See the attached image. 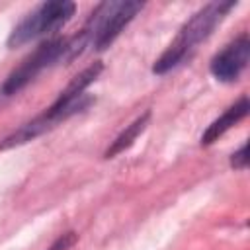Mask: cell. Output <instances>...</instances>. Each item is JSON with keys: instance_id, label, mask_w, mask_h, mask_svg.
I'll list each match as a JSON object with an SVG mask.
<instances>
[{"instance_id": "obj_1", "label": "cell", "mask_w": 250, "mask_h": 250, "mask_svg": "<svg viewBox=\"0 0 250 250\" xmlns=\"http://www.w3.org/2000/svg\"><path fill=\"white\" fill-rule=\"evenodd\" d=\"M104 64L100 61H96L94 64L86 66L82 72H78L70 82L68 86L59 94V98L45 109L41 111L37 117H33L31 121L23 123L20 129H16L14 133H10L8 137H4L0 141V150H8V148H14V146H20V145H25L33 139H37L39 135L51 131L53 127H57L59 123H62L64 119L72 117L74 113L86 109L94 98H90L86 92V88L100 76Z\"/></svg>"}, {"instance_id": "obj_2", "label": "cell", "mask_w": 250, "mask_h": 250, "mask_svg": "<svg viewBox=\"0 0 250 250\" xmlns=\"http://www.w3.org/2000/svg\"><path fill=\"white\" fill-rule=\"evenodd\" d=\"M145 8L143 2L137 0H107L100 2L90 14L84 27L68 37V53L66 62L80 57L86 49L104 51L107 49L123 31L125 25L133 21V18Z\"/></svg>"}, {"instance_id": "obj_3", "label": "cell", "mask_w": 250, "mask_h": 250, "mask_svg": "<svg viewBox=\"0 0 250 250\" xmlns=\"http://www.w3.org/2000/svg\"><path fill=\"white\" fill-rule=\"evenodd\" d=\"M236 6V2H209L203 8H199L178 31L176 39L168 45V49L154 61L152 72L154 74H166L172 68L180 66L189 55L195 51V47L205 41L213 29L223 21V18Z\"/></svg>"}, {"instance_id": "obj_4", "label": "cell", "mask_w": 250, "mask_h": 250, "mask_svg": "<svg viewBox=\"0 0 250 250\" xmlns=\"http://www.w3.org/2000/svg\"><path fill=\"white\" fill-rule=\"evenodd\" d=\"M74 12H76V6L70 0H51V2L39 4L12 29L8 37V47L16 49L37 37L55 33L74 16Z\"/></svg>"}, {"instance_id": "obj_5", "label": "cell", "mask_w": 250, "mask_h": 250, "mask_svg": "<svg viewBox=\"0 0 250 250\" xmlns=\"http://www.w3.org/2000/svg\"><path fill=\"white\" fill-rule=\"evenodd\" d=\"M66 53H68V37H55L49 41H43L41 45L35 47L33 53H29L20 66H16L8 78L4 80L0 92L2 96H14L20 90H23L37 74H41L45 68L64 61L66 62Z\"/></svg>"}, {"instance_id": "obj_6", "label": "cell", "mask_w": 250, "mask_h": 250, "mask_svg": "<svg viewBox=\"0 0 250 250\" xmlns=\"http://www.w3.org/2000/svg\"><path fill=\"white\" fill-rule=\"evenodd\" d=\"M248 61H250V37L242 33L211 59L209 70L221 82H234L246 70Z\"/></svg>"}, {"instance_id": "obj_7", "label": "cell", "mask_w": 250, "mask_h": 250, "mask_svg": "<svg viewBox=\"0 0 250 250\" xmlns=\"http://www.w3.org/2000/svg\"><path fill=\"white\" fill-rule=\"evenodd\" d=\"M250 109V102L246 96H242L238 102H234L229 109H225V113L221 117H217L215 121H211V125H207V129L201 135V145L207 146L211 143H215L219 137H223L230 127H234L238 121H242L248 115Z\"/></svg>"}, {"instance_id": "obj_8", "label": "cell", "mask_w": 250, "mask_h": 250, "mask_svg": "<svg viewBox=\"0 0 250 250\" xmlns=\"http://www.w3.org/2000/svg\"><path fill=\"white\" fill-rule=\"evenodd\" d=\"M148 119H150V111L146 109V111H145L143 115H139L131 125H127V127L115 137V141H111V145L107 146V150L104 152V156H105V158H113V156L121 154L123 150H127V148L135 143V139L146 129Z\"/></svg>"}, {"instance_id": "obj_9", "label": "cell", "mask_w": 250, "mask_h": 250, "mask_svg": "<svg viewBox=\"0 0 250 250\" xmlns=\"http://www.w3.org/2000/svg\"><path fill=\"white\" fill-rule=\"evenodd\" d=\"M230 166L234 170H244L248 166V143H244L232 156H230Z\"/></svg>"}, {"instance_id": "obj_10", "label": "cell", "mask_w": 250, "mask_h": 250, "mask_svg": "<svg viewBox=\"0 0 250 250\" xmlns=\"http://www.w3.org/2000/svg\"><path fill=\"white\" fill-rule=\"evenodd\" d=\"M76 238H78V234H76L74 230H68V232L61 234V236L49 246V250H68V248L76 242Z\"/></svg>"}]
</instances>
